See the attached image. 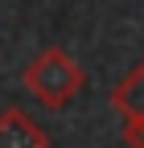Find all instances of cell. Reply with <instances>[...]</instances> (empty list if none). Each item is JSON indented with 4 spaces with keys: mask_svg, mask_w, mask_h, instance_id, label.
I'll list each match as a JSON object with an SVG mask.
<instances>
[{
    "mask_svg": "<svg viewBox=\"0 0 144 148\" xmlns=\"http://www.w3.org/2000/svg\"><path fill=\"white\" fill-rule=\"evenodd\" d=\"M21 82H25V90L41 107L62 111V107H70L82 95L86 74H82V66L70 58L62 45H45L41 53H33V62L21 70Z\"/></svg>",
    "mask_w": 144,
    "mask_h": 148,
    "instance_id": "6da1fadb",
    "label": "cell"
},
{
    "mask_svg": "<svg viewBox=\"0 0 144 148\" xmlns=\"http://www.w3.org/2000/svg\"><path fill=\"white\" fill-rule=\"evenodd\" d=\"M0 148H49V136L29 119L25 107H0Z\"/></svg>",
    "mask_w": 144,
    "mask_h": 148,
    "instance_id": "7a4b0ae2",
    "label": "cell"
},
{
    "mask_svg": "<svg viewBox=\"0 0 144 148\" xmlns=\"http://www.w3.org/2000/svg\"><path fill=\"white\" fill-rule=\"evenodd\" d=\"M111 107L119 115H144V58L111 86Z\"/></svg>",
    "mask_w": 144,
    "mask_h": 148,
    "instance_id": "3957f363",
    "label": "cell"
},
{
    "mask_svg": "<svg viewBox=\"0 0 144 148\" xmlns=\"http://www.w3.org/2000/svg\"><path fill=\"white\" fill-rule=\"evenodd\" d=\"M119 136H123V144H128V148H144V115H123Z\"/></svg>",
    "mask_w": 144,
    "mask_h": 148,
    "instance_id": "277c9868",
    "label": "cell"
}]
</instances>
